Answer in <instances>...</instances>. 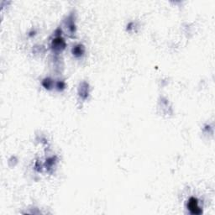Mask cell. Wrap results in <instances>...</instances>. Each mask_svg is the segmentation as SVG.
<instances>
[{"label": "cell", "instance_id": "1", "mask_svg": "<svg viewBox=\"0 0 215 215\" xmlns=\"http://www.w3.org/2000/svg\"><path fill=\"white\" fill-rule=\"evenodd\" d=\"M188 209L193 214H200L202 210L199 208L198 204H197V200L196 198H191L188 203Z\"/></svg>", "mask_w": 215, "mask_h": 215}, {"label": "cell", "instance_id": "2", "mask_svg": "<svg viewBox=\"0 0 215 215\" xmlns=\"http://www.w3.org/2000/svg\"><path fill=\"white\" fill-rule=\"evenodd\" d=\"M83 49V46H81V45H79L78 47H75L73 49V53L76 55V56H80V55H82L83 53V50H81Z\"/></svg>", "mask_w": 215, "mask_h": 215}]
</instances>
